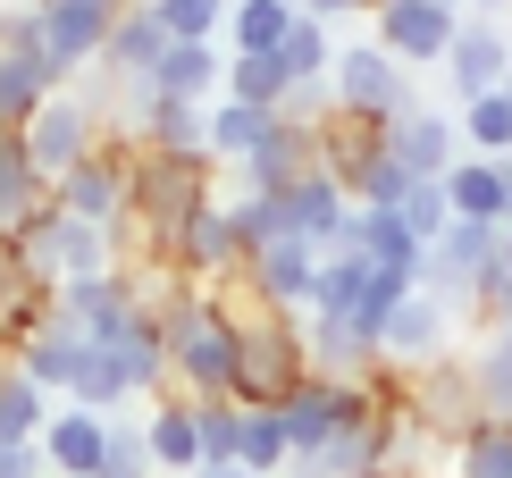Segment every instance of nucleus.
Returning a JSON list of instances; mask_svg holds the SVG:
<instances>
[{"instance_id": "obj_1", "label": "nucleus", "mask_w": 512, "mask_h": 478, "mask_svg": "<svg viewBox=\"0 0 512 478\" xmlns=\"http://www.w3.org/2000/svg\"><path fill=\"white\" fill-rule=\"evenodd\" d=\"M210 302H219L227 336H236V378H227V403H244V411H277L294 386L311 378V361H303V319L277 311V302H261L244 277L210 286Z\"/></svg>"}, {"instance_id": "obj_2", "label": "nucleus", "mask_w": 512, "mask_h": 478, "mask_svg": "<svg viewBox=\"0 0 512 478\" xmlns=\"http://www.w3.org/2000/svg\"><path fill=\"white\" fill-rule=\"evenodd\" d=\"M210 202H219V160H210V151H143V143H135L118 252H126V260H135V252H168Z\"/></svg>"}, {"instance_id": "obj_3", "label": "nucleus", "mask_w": 512, "mask_h": 478, "mask_svg": "<svg viewBox=\"0 0 512 478\" xmlns=\"http://www.w3.org/2000/svg\"><path fill=\"white\" fill-rule=\"evenodd\" d=\"M101 135H110V101L76 93V84H68V93H51L26 126H17V143H26V160L42 168V177H68L84 151H101Z\"/></svg>"}, {"instance_id": "obj_4", "label": "nucleus", "mask_w": 512, "mask_h": 478, "mask_svg": "<svg viewBox=\"0 0 512 478\" xmlns=\"http://www.w3.org/2000/svg\"><path fill=\"white\" fill-rule=\"evenodd\" d=\"M17 252H26V269L42 286H68V277H110L118 269V235L93 227V219H68V210H42V219L17 235Z\"/></svg>"}, {"instance_id": "obj_5", "label": "nucleus", "mask_w": 512, "mask_h": 478, "mask_svg": "<svg viewBox=\"0 0 512 478\" xmlns=\"http://www.w3.org/2000/svg\"><path fill=\"white\" fill-rule=\"evenodd\" d=\"M126 168H135V135H101V151H84L68 177H51V202L68 210V219H93V227H126Z\"/></svg>"}, {"instance_id": "obj_6", "label": "nucleus", "mask_w": 512, "mask_h": 478, "mask_svg": "<svg viewBox=\"0 0 512 478\" xmlns=\"http://www.w3.org/2000/svg\"><path fill=\"white\" fill-rule=\"evenodd\" d=\"M328 93H336V110H353V118H403V110H420V93H412V68L403 59H387L378 42H345L336 51V68H328Z\"/></svg>"}, {"instance_id": "obj_7", "label": "nucleus", "mask_w": 512, "mask_h": 478, "mask_svg": "<svg viewBox=\"0 0 512 478\" xmlns=\"http://www.w3.org/2000/svg\"><path fill=\"white\" fill-rule=\"evenodd\" d=\"M378 420L370 411V386H336V378H303L286 403H277V428H286V453L294 462H311L328 437H345V428Z\"/></svg>"}, {"instance_id": "obj_8", "label": "nucleus", "mask_w": 512, "mask_h": 478, "mask_svg": "<svg viewBox=\"0 0 512 478\" xmlns=\"http://www.w3.org/2000/svg\"><path fill=\"white\" fill-rule=\"evenodd\" d=\"M454 336H462V311L437 302L429 286H412L387 319H378V361H387V369H429V361L454 353Z\"/></svg>"}, {"instance_id": "obj_9", "label": "nucleus", "mask_w": 512, "mask_h": 478, "mask_svg": "<svg viewBox=\"0 0 512 478\" xmlns=\"http://www.w3.org/2000/svg\"><path fill=\"white\" fill-rule=\"evenodd\" d=\"M227 378H236V336H227L219 302H202L194 328L168 336V386H177L185 403H219V395H227Z\"/></svg>"}, {"instance_id": "obj_10", "label": "nucleus", "mask_w": 512, "mask_h": 478, "mask_svg": "<svg viewBox=\"0 0 512 478\" xmlns=\"http://www.w3.org/2000/svg\"><path fill=\"white\" fill-rule=\"evenodd\" d=\"M126 9H135V0H51V9H34V17H42V51H51V68L76 84V76L101 59V42H110V26H118Z\"/></svg>"}, {"instance_id": "obj_11", "label": "nucleus", "mask_w": 512, "mask_h": 478, "mask_svg": "<svg viewBox=\"0 0 512 478\" xmlns=\"http://www.w3.org/2000/svg\"><path fill=\"white\" fill-rule=\"evenodd\" d=\"M378 17V51L403 59V68H445V51H454V26L462 9H437V0H395V9H370Z\"/></svg>"}, {"instance_id": "obj_12", "label": "nucleus", "mask_w": 512, "mask_h": 478, "mask_svg": "<svg viewBox=\"0 0 512 478\" xmlns=\"http://www.w3.org/2000/svg\"><path fill=\"white\" fill-rule=\"evenodd\" d=\"M160 260L185 277V286H227V277H244V235H236V219H227V202H210Z\"/></svg>"}, {"instance_id": "obj_13", "label": "nucleus", "mask_w": 512, "mask_h": 478, "mask_svg": "<svg viewBox=\"0 0 512 478\" xmlns=\"http://www.w3.org/2000/svg\"><path fill=\"white\" fill-rule=\"evenodd\" d=\"M445 84H454V101H479V93H504V84H512V34L496 26V17H462V26H454Z\"/></svg>"}, {"instance_id": "obj_14", "label": "nucleus", "mask_w": 512, "mask_h": 478, "mask_svg": "<svg viewBox=\"0 0 512 478\" xmlns=\"http://www.w3.org/2000/svg\"><path fill=\"white\" fill-rule=\"evenodd\" d=\"M319 260H328L319 244H303V235H277V244H261V252L244 260V286L261 294V302H277V311L303 319V311H311V286H319Z\"/></svg>"}, {"instance_id": "obj_15", "label": "nucleus", "mask_w": 512, "mask_h": 478, "mask_svg": "<svg viewBox=\"0 0 512 478\" xmlns=\"http://www.w3.org/2000/svg\"><path fill=\"white\" fill-rule=\"evenodd\" d=\"M387 151H395V168L403 177H445V168L462 160V126L445 118V110H403V118H387Z\"/></svg>"}, {"instance_id": "obj_16", "label": "nucleus", "mask_w": 512, "mask_h": 478, "mask_svg": "<svg viewBox=\"0 0 512 478\" xmlns=\"http://www.w3.org/2000/svg\"><path fill=\"white\" fill-rule=\"evenodd\" d=\"M42 462H51V478H101V453H110V420L101 411H51L42 420Z\"/></svg>"}, {"instance_id": "obj_17", "label": "nucleus", "mask_w": 512, "mask_h": 478, "mask_svg": "<svg viewBox=\"0 0 512 478\" xmlns=\"http://www.w3.org/2000/svg\"><path fill=\"white\" fill-rule=\"evenodd\" d=\"M445 210L479 227H512V160H454L445 168Z\"/></svg>"}, {"instance_id": "obj_18", "label": "nucleus", "mask_w": 512, "mask_h": 478, "mask_svg": "<svg viewBox=\"0 0 512 478\" xmlns=\"http://www.w3.org/2000/svg\"><path fill=\"white\" fill-rule=\"evenodd\" d=\"M345 219H353V193L336 185L328 168H311V177H294V185H286V227L303 235V244L336 252V244H345Z\"/></svg>"}, {"instance_id": "obj_19", "label": "nucleus", "mask_w": 512, "mask_h": 478, "mask_svg": "<svg viewBox=\"0 0 512 478\" xmlns=\"http://www.w3.org/2000/svg\"><path fill=\"white\" fill-rule=\"evenodd\" d=\"M143 84H152L160 101H202V110H210V101L227 93V59H219V42H168L160 68Z\"/></svg>"}, {"instance_id": "obj_20", "label": "nucleus", "mask_w": 512, "mask_h": 478, "mask_svg": "<svg viewBox=\"0 0 512 478\" xmlns=\"http://www.w3.org/2000/svg\"><path fill=\"white\" fill-rule=\"evenodd\" d=\"M42 210H59V202H51V177H42V168L26 160V143L0 126V235L17 244V235H26Z\"/></svg>"}, {"instance_id": "obj_21", "label": "nucleus", "mask_w": 512, "mask_h": 478, "mask_svg": "<svg viewBox=\"0 0 512 478\" xmlns=\"http://www.w3.org/2000/svg\"><path fill=\"white\" fill-rule=\"evenodd\" d=\"M160 51H168V26H160L152 9H126L118 26H110V42H101L93 68L110 76V93H118V84H143V76H152V68H160Z\"/></svg>"}, {"instance_id": "obj_22", "label": "nucleus", "mask_w": 512, "mask_h": 478, "mask_svg": "<svg viewBox=\"0 0 512 478\" xmlns=\"http://www.w3.org/2000/svg\"><path fill=\"white\" fill-rule=\"evenodd\" d=\"M9 369H26V378L42 386V395H68V386H76V369H84V336L68 328V319H42V328L26 336V344H17V353H9Z\"/></svg>"}, {"instance_id": "obj_23", "label": "nucleus", "mask_w": 512, "mask_h": 478, "mask_svg": "<svg viewBox=\"0 0 512 478\" xmlns=\"http://www.w3.org/2000/svg\"><path fill=\"white\" fill-rule=\"evenodd\" d=\"M143 445H152V470H168V478H194V462H202V437H194V403H185L177 386H168V395H152Z\"/></svg>"}, {"instance_id": "obj_24", "label": "nucleus", "mask_w": 512, "mask_h": 478, "mask_svg": "<svg viewBox=\"0 0 512 478\" xmlns=\"http://www.w3.org/2000/svg\"><path fill=\"white\" fill-rule=\"evenodd\" d=\"M51 93H68V76H59L51 59L0 51V126H9V135H17V126H26V118H34L42 101H51Z\"/></svg>"}, {"instance_id": "obj_25", "label": "nucleus", "mask_w": 512, "mask_h": 478, "mask_svg": "<svg viewBox=\"0 0 512 478\" xmlns=\"http://www.w3.org/2000/svg\"><path fill=\"white\" fill-rule=\"evenodd\" d=\"M277 135V110H252V101H210V160L219 168H236V160H252V151H261Z\"/></svg>"}, {"instance_id": "obj_26", "label": "nucleus", "mask_w": 512, "mask_h": 478, "mask_svg": "<svg viewBox=\"0 0 512 478\" xmlns=\"http://www.w3.org/2000/svg\"><path fill=\"white\" fill-rule=\"evenodd\" d=\"M294 76L277 68V51H227V101H252V110H286Z\"/></svg>"}, {"instance_id": "obj_27", "label": "nucleus", "mask_w": 512, "mask_h": 478, "mask_svg": "<svg viewBox=\"0 0 512 478\" xmlns=\"http://www.w3.org/2000/svg\"><path fill=\"white\" fill-rule=\"evenodd\" d=\"M462 361H471L479 411H487V420H512V328H487L479 353H462Z\"/></svg>"}, {"instance_id": "obj_28", "label": "nucleus", "mask_w": 512, "mask_h": 478, "mask_svg": "<svg viewBox=\"0 0 512 478\" xmlns=\"http://www.w3.org/2000/svg\"><path fill=\"white\" fill-rule=\"evenodd\" d=\"M42 420H51V395H42L26 369L0 361V445H34V437H42Z\"/></svg>"}, {"instance_id": "obj_29", "label": "nucleus", "mask_w": 512, "mask_h": 478, "mask_svg": "<svg viewBox=\"0 0 512 478\" xmlns=\"http://www.w3.org/2000/svg\"><path fill=\"white\" fill-rule=\"evenodd\" d=\"M277 68H286L294 84H328V68H336V34L319 26V17H303V9H294L286 42H277Z\"/></svg>"}, {"instance_id": "obj_30", "label": "nucleus", "mask_w": 512, "mask_h": 478, "mask_svg": "<svg viewBox=\"0 0 512 478\" xmlns=\"http://www.w3.org/2000/svg\"><path fill=\"white\" fill-rule=\"evenodd\" d=\"M445 470L454 478H512V420H479L471 437L445 453Z\"/></svg>"}, {"instance_id": "obj_31", "label": "nucleus", "mask_w": 512, "mask_h": 478, "mask_svg": "<svg viewBox=\"0 0 512 478\" xmlns=\"http://www.w3.org/2000/svg\"><path fill=\"white\" fill-rule=\"evenodd\" d=\"M462 143L479 151V160H512V93H479V101H462Z\"/></svg>"}, {"instance_id": "obj_32", "label": "nucleus", "mask_w": 512, "mask_h": 478, "mask_svg": "<svg viewBox=\"0 0 512 478\" xmlns=\"http://www.w3.org/2000/svg\"><path fill=\"white\" fill-rule=\"evenodd\" d=\"M236 462H244L252 478H286V470H294V453H286V428H277V411H244Z\"/></svg>"}, {"instance_id": "obj_33", "label": "nucleus", "mask_w": 512, "mask_h": 478, "mask_svg": "<svg viewBox=\"0 0 512 478\" xmlns=\"http://www.w3.org/2000/svg\"><path fill=\"white\" fill-rule=\"evenodd\" d=\"M294 26V9H277V0H236L227 9V51H277Z\"/></svg>"}, {"instance_id": "obj_34", "label": "nucleus", "mask_w": 512, "mask_h": 478, "mask_svg": "<svg viewBox=\"0 0 512 478\" xmlns=\"http://www.w3.org/2000/svg\"><path fill=\"white\" fill-rule=\"evenodd\" d=\"M152 17L168 26V42H219L227 0H152Z\"/></svg>"}, {"instance_id": "obj_35", "label": "nucleus", "mask_w": 512, "mask_h": 478, "mask_svg": "<svg viewBox=\"0 0 512 478\" xmlns=\"http://www.w3.org/2000/svg\"><path fill=\"white\" fill-rule=\"evenodd\" d=\"M194 437H202V462H236V437H244V403H194Z\"/></svg>"}, {"instance_id": "obj_36", "label": "nucleus", "mask_w": 512, "mask_h": 478, "mask_svg": "<svg viewBox=\"0 0 512 478\" xmlns=\"http://www.w3.org/2000/svg\"><path fill=\"white\" fill-rule=\"evenodd\" d=\"M395 219L412 227L420 244H437V235L454 227V210H445V185H437V177H420V185H412V193H403V202H395Z\"/></svg>"}, {"instance_id": "obj_37", "label": "nucleus", "mask_w": 512, "mask_h": 478, "mask_svg": "<svg viewBox=\"0 0 512 478\" xmlns=\"http://www.w3.org/2000/svg\"><path fill=\"white\" fill-rule=\"evenodd\" d=\"M101 478H160L152 470V445H143L135 420H110V453H101Z\"/></svg>"}, {"instance_id": "obj_38", "label": "nucleus", "mask_w": 512, "mask_h": 478, "mask_svg": "<svg viewBox=\"0 0 512 478\" xmlns=\"http://www.w3.org/2000/svg\"><path fill=\"white\" fill-rule=\"evenodd\" d=\"M471 319H479V336H487V328H512V269H504V260L479 277V294H471Z\"/></svg>"}, {"instance_id": "obj_39", "label": "nucleus", "mask_w": 512, "mask_h": 478, "mask_svg": "<svg viewBox=\"0 0 512 478\" xmlns=\"http://www.w3.org/2000/svg\"><path fill=\"white\" fill-rule=\"evenodd\" d=\"M0 478H51L42 445H0Z\"/></svg>"}, {"instance_id": "obj_40", "label": "nucleus", "mask_w": 512, "mask_h": 478, "mask_svg": "<svg viewBox=\"0 0 512 478\" xmlns=\"http://www.w3.org/2000/svg\"><path fill=\"white\" fill-rule=\"evenodd\" d=\"M353 9H370V0H303V17H319V26H336V17H353Z\"/></svg>"}, {"instance_id": "obj_41", "label": "nucleus", "mask_w": 512, "mask_h": 478, "mask_svg": "<svg viewBox=\"0 0 512 478\" xmlns=\"http://www.w3.org/2000/svg\"><path fill=\"white\" fill-rule=\"evenodd\" d=\"M194 478H252L244 462H194Z\"/></svg>"}, {"instance_id": "obj_42", "label": "nucleus", "mask_w": 512, "mask_h": 478, "mask_svg": "<svg viewBox=\"0 0 512 478\" xmlns=\"http://www.w3.org/2000/svg\"><path fill=\"white\" fill-rule=\"evenodd\" d=\"M420 453V445H412ZM412 453H403V462H387V470H370V478H420V462H412Z\"/></svg>"}, {"instance_id": "obj_43", "label": "nucleus", "mask_w": 512, "mask_h": 478, "mask_svg": "<svg viewBox=\"0 0 512 478\" xmlns=\"http://www.w3.org/2000/svg\"><path fill=\"white\" fill-rule=\"evenodd\" d=\"M471 9H479V17H504V9H512V0H471Z\"/></svg>"}, {"instance_id": "obj_44", "label": "nucleus", "mask_w": 512, "mask_h": 478, "mask_svg": "<svg viewBox=\"0 0 512 478\" xmlns=\"http://www.w3.org/2000/svg\"><path fill=\"white\" fill-rule=\"evenodd\" d=\"M504 269H512V227H504Z\"/></svg>"}, {"instance_id": "obj_45", "label": "nucleus", "mask_w": 512, "mask_h": 478, "mask_svg": "<svg viewBox=\"0 0 512 478\" xmlns=\"http://www.w3.org/2000/svg\"><path fill=\"white\" fill-rule=\"evenodd\" d=\"M437 9H471V0H437Z\"/></svg>"}, {"instance_id": "obj_46", "label": "nucleus", "mask_w": 512, "mask_h": 478, "mask_svg": "<svg viewBox=\"0 0 512 478\" xmlns=\"http://www.w3.org/2000/svg\"><path fill=\"white\" fill-rule=\"evenodd\" d=\"M277 9H303V0H277Z\"/></svg>"}, {"instance_id": "obj_47", "label": "nucleus", "mask_w": 512, "mask_h": 478, "mask_svg": "<svg viewBox=\"0 0 512 478\" xmlns=\"http://www.w3.org/2000/svg\"><path fill=\"white\" fill-rule=\"evenodd\" d=\"M135 9H152V0H135Z\"/></svg>"}, {"instance_id": "obj_48", "label": "nucleus", "mask_w": 512, "mask_h": 478, "mask_svg": "<svg viewBox=\"0 0 512 478\" xmlns=\"http://www.w3.org/2000/svg\"><path fill=\"white\" fill-rule=\"evenodd\" d=\"M504 93H512V84H504Z\"/></svg>"}, {"instance_id": "obj_49", "label": "nucleus", "mask_w": 512, "mask_h": 478, "mask_svg": "<svg viewBox=\"0 0 512 478\" xmlns=\"http://www.w3.org/2000/svg\"><path fill=\"white\" fill-rule=\"evenodd\" d=\"M286 478H294V470H286Z\"/></svg>"}]
</instances>
